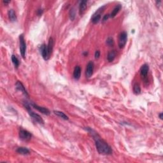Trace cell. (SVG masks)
<instances>
[{
  "label": "cell",
  "mask_w": 163,
  "mask_h": 163,
  "mask_svg": "<svg viewBox=\"0 0 163 163\" xmlns=\"http://www.w3.org/2000/svg\"><path fill=\"white\" fill-rule=\"evenodd\" d=\"M3 3H4L5 4H8V3H10V2H7V1H3Z\"/></svg>",
  "instance_id": "83f0119b"
},
{
  "label": "cell",
  "mask_w": 163,
  "mask_h": 163,
  "mask_svg": "<svg viewBox=\"0 0 163 163\" xmlns=\"http://www.w3.org/2000/svg\"><path fill=\"white\" fill-rule=\"evenodd\" d=\"M16 88H17V90L21 91L22 92V93H23L24 95L27 96H28V94H27V91H26V90L25 89L24 86L23 84H22V82H21L20 81L17 82V83H16Z\"/></svg>",
  "instance_id": "7c38bea8"
},
{
  "label": "cell",
  "mask_w": 163,
  "mask_h": 163,
  "mask_svg": "<svg viewBox=\"0 0 163 163\" xmlns=\"http://www.w3.org/2000/svg\"><path fill=\"white\" fill-rule=\"evenodd\" d=\"M40 52H41V54L43 58L45 60L47 61L50 58V54H49V51H48L47 45H46L45 44L41 45V47H40Z\"/></svg>",
  "instance_id": "8992f818"
},
{
  "label": "cell",
  "mask_w": 163,
  "mask_h": 163,
  "mask_svg": "<svg viewBox=\"0 0 163 163\" xmlns=\"http://www.w3.org/2000/svg\"><path fill=\"white\" fill-rule=\"evenodd\" d=\"M20 139L23 141H29L31 139L32 135L29 131L24 129H21L19 132Z\"/></svg>",
  "instance_id": "5b68a950"
},
{
  "label": "cell",
  "mask_w": 163,
  "mask_h": 163,
  "mask_svg": "<svg viewBox=\"0 0 163 163\" xmlns=\"http://www.w3.org/2000/svg\"><path fill=\"white\" fill-rule=\"evenodd\" d=\"M162 116H163L162 113H160V114H159V118H160L161 120L162 119Z\"/></svg>",
  "instance_id": "4316f807"
},
{
  "label": "cell",
  "mask_w": 163,
  "mask_h": 163,
  "mask_svg": "<svg viewBox=\"0 0 163 163\" xmlns=\"http://www.w3.org/2000/svg\"><path fill=\"white\" fill-rule=\"evenodd\" d=\"M121 5H118L116 6L114 8V9L112 10V13L110 14V17H112V18H113V17H115L116 16V15L117 14V13L119 12V11L121 10Z\"/></svg>",
  "instance_id": "9a60e30c"
},
{
  "label": "cell",
  "mask_w": 163,
  "mask_h": 163,
  "mask_svg": "<svg viewBox=\"0 0 163 163\" xmlns=\"http://www.w3.org/2000/svg\"><path fill=\"white\" fill-rule=\"evenodd\" d=\"M94 71V63L92 61L89 62L87 65L86 70H85V76L87 78H90L92 77Z\"/></svg>",
  "instance_id": "52a82bcc"
},
{
  "label": "cell",
  "mask_w": 163,
  "mask_h": 163,
  "mask_svg": "<svg viewBox=\"0 0 163 163\" xmlns=\"http://www.w3.org/2000/svg\"><path fill=\"white\" fill-rule=\"evenodd\" d=\"M19 43H20V52L22 57L24 59L26 55V43L25 42L24 38L23 35H21L19 36Z\"/></svg>",
  "instance_id": "3957f363"
},
{
  "label": "cell",
  "mask_w": 163,
  "mask_h": 163,
  "mask_svg": "<svg viewBox=\"0 0 163 163\" xmlns=\"http://www.w3.org/2000/svg\"><path fill=\"white\" fill-rule=\"evenodd\" d=\"M47 48H48V51H49V54H50V55L52 54V53L53 48H54V40H53L52 38H50V39H49V43H48V45H47Z\"/></svg>",
  "instance_id": "e0dca14e"
},
{
  "label": "cell",
  "mask_w": 163,
  "mask_h": 163,
  "mask_svg": "<svg viewBox=\"0 0 163 163\" xmlns=\"http://www.w3.org/2000/svg\"><path fill=\"white\" fill-rule=\"evenodd\" d=\"M87 3V1H86V0L82 1L80 2V3L79 12L80 15H82L85 12V10H86Z\"/></svg>",
  "instance_id": "8fae6325"
},
{
  "label": "cell",
  "mask_w": 163,
  "mask_h": 163,
  "mask_svg": "<svg viewBox=\"0 0 163 163\" xmlns=\"http://www.w3.org/2000/svg\"><path fill=\"white\" fill-rule=\"evenodd\" d=\"M43 10L42 9H38L37 10V14H38V16H41V15H42V13H43Z\"/></svg>",
  "instance_id": "484cf974"
},
{
  "label": "cell",
  "mask_w": 163,
  "mask_h": 163,
  "mask_svg": "<svg viewBox=\"0 0 163 163\" xmlns=\"http://www.w3.org/2000/svg\"><path fill=\"white\" fill-rule=\"evenodd\" d=\"M31 105H32V107H33L34 108L36 109L38 111H39L40 112H41V113H43V114L47 115H50V111L47 109V108H44V107L38 106L37 105H35V104H34V103H32V104H31Z\"/></svg>",
  "instance_id": "9c48e42d"
},
{
  "label": "cell",
  "mask_w": 163,
  "mask_h": 163,
  "mask_svg": "<svg viewBox=\"0 0 163 163\" xmlns=\"http://www.w3.org/2000/svg\"><path fill=\"white\" fill-rule=\"evenodd\" d=\"M54 113H55L56 115H57L58 117L63 118L64 120H68V116H67L66 114H64L63 112H60V111H54Z\"/></svg>",
  "instance_id": "d6986e66"
},
{
  "label": "cell",
  "mask_w": 163,
  "mask_h": 163,
  "mask_svg": "<svg viewBox=\"0 0 163 163\" xmlns=\"http://www.w3.org/2000/svg\"><path fill=\"white\" fill-rule=\"evenodd\" d=\"M87 131L93 136V138L95 141L96 147L99 154H102V155H110L112 154V150L110 146L104 140L101 139V138L96 132H94V131L90 128H87Z\"/></svg>",
  "instance_id": "6da1fadb"
},
{
  "label": "cell",
  "mask_w": 163,
  "mask_h": 163,
  "mask_svg": "<svg viewBox=\"0 0 163 163\" xmlns=\"http://www.w3.org/2000/svg\"><path fill=\"white\" fill-rule=\"evenodd\" d=\"M107 44L110 47L113 46V44H114V41H113V39L112 38V37L108 38L107 40Z\"/></svg>",
  "instance_id": "603a6c76"
},
{
  "label": "cell",
  "mask_w": 163,
  "mask_h": 163,
  "mask_svg": "<svg viewBox=\"0 0 163 163\" xmlns=\"http://www.w3.org/2000/svg\"><path fill=\"white\" fill-rule=\"evenodd\" d=\"M81 75V68L79 66H77L75 68L73 71V77L75 80H78L80 78Z\"/></svg>",
  "instance_id": "4fadbf2b"
},
{
  "label": "cell",
  "mask_w": 163,
  "mask_h": 163,
  "mask_svg": "<svg viewBox=\"0 0 163 163\" xmlns=\"http://www.w3.org/2000/svg\"><path fill=\"white\" fill-rule=\"evenodd\" d=\"M24 106L25 107H26V109L27 110V111H28V113L29 114V115L31 116V118H32L35 122H36L38 124H43L44 121L43 120V118H41L38 114L35 113V112H33L32 110H31L29 105L27 104V103H26V104H24Z\"/></svg>",
  "instance_id": "7a4b0ae2"
},
{
  "label": "cell",
  "mask_w": 163,
  "mask_h": 163,
  "mask_svg": "<svg viewBox=\"0 0 163 163\" xmlns=\"http://www.w3.org/2000/svg\"><path fill=\"white\" fill-rule=\"evenodd\" d=\"M133 92L135 94H136V95L140 94V93H141V88H140V86L139 84H135V85H134Z\"/></svg>",
  "instance_id": "44dd1931"
},
{
  "label": "cell",
  "mask_w": 163,
  "mask_h": 163,
  "mask_svg": "<svg viewBox=\"0 0 163 163\" xmlns=\"http://www.w3.org/2000/svg\"><path fill=\"white\" fill-rule=\"evenodd\" d=\"M127 40V35L126 32H122L120 35L118 39V47L120 49H123L126 45Z\"/></svg>",
  "instance_id": "277c9868"
},
{
  "label": "cell",
  "mask_w": 163,
  "mask_h": 163,
  "mask_svg": "<svg viewBox=\"0 0 163 163\" xmlns=\"http://www.w3.org/2000/svg\"><path fill=\"white\" fill-rule=\"evenodd\" d=\"M12 61L13 64H14L15 67H16V68H18V67L19 66L20 63L19 61V59H17V57L16 56V55H12Z\"/></svg>",
  "instance_id": "ffe728a7"
},
{
  "label": "cell",
  "mask_w": 163,
  "mask_h": 163,
  "mask_svg": "<svg viewBox=\"0 0 163 163\" xmlns=\"http://www.w3.org/2000/svg\"><path fill=\"white\" fill-rule=\"evenodd\" d=\"M149 70V66L147 64H145L141 66V68H140V75H141V77L143 79L146 78V77H147Z\"/></svg>",
  "instance_id": "ba28073f"
},
{
  "label": "cell",
  "mask_w": 163,
  "mask_h": 163,
  "mask_svg": "<svg viewBox=\"0 0 163 163\" xmlns=\"http://www.w3.org/2000/svg\"><path fill=\"white\" fill-rule=\"evenodd\" d=\"M101 12H103V11L98 10L96 12V13L93 15V17H92V22L93 24H97L99 22L101 18Z\"/></svg>",
  "instance_id": "30bf717a"
},
{
  "label": "cell",
  "mask_w": 163,
  "mask_h": 163,
  "mask_svg": "<svg viewBox=\"0 0 163 163\" xmlns=\"http://www.w3.org/2000/svg\"><path fill=\"white\" fill-rule=\"evenodd\" d=\"M116 57V52L115 50H112V51L110 52L108 54V61L109 62H112L113 61V60L115 59Z\"/></svg>",
  "instance_id": "ac0fdd59"
},
{
  "label": "cell",
  "mask_w": 163,
  "mask_h": 163,
  "mask_svg": "<svg viewBox=\"0 0 163 163\" xmlns=\"http://www.w3.org/2000/svg\"><path fill=\"white\" fill-rule=\"evenodd\" d=\"M110 17V15H105V16H104V17H103V22H105V21H107V20L108 19V18Z\"/></svg>",
  "instance_id": "d4e9b609"
},
{
  "label": "cell",
  "mask_w": 163,
  "mask_h": 163,
  "mask_svg": "<svg viewBox=\"0 0 163 163\" xmlns=\"http://www.w3.org/2000/svg\"><path fill=\"white\" fill-rule=\"evenodd\" d=\"M8 17H9V19L10 20V21H12V22H15V21H17V16H16V13H15L13 10H10L8 12Z\"/></svg>",
  "instance_id": "5bb4252c"
},
{
  "label": "cell",
  "mask_w": 163,
  "mask_h": 163,
  "mask_svg": "<svg viewBox=\"0 0 163 163\" xmlns=\"http://www.w3.org/2000/svg\"><path fill=\"white\" fill-rule=\"evenodd\" d=\"M17 152L22 155H27L29 154V150L26 147H19L17 149Z\"/></svg>",
  "instance_id": "2e32d148"
},
{
  "label": "cell",
  "mask_w": 163,
  "mask_h": 163,
  "mask_svg": "<svg viewBox=\"0 0 163 163\" xmlns=\"http://www.w3.org/2000/svg\"><path fill=\"white\" fill-rule=\"evenodd\" d=\"M69 17H70V19L71 21H73L75 19V10L74 8H71L69 11Z\"/></svg>",
  "instance_id": "7402d4cb"
},
{
  "label": "cell",
  "mask_w": 163,
  "mask_h": 163,
  "mask_svg": "<svg viewBox=\"0 0 163 163\" xmlns=\"http://www.w3.org/2000/svg\"><path fill=\"white\" fill-rule=\"evenodd\" d=\"M95 58L96 59H98V58L99 57V56H100V51L99 50H96L95 52Z\"/></svg>",
  "instance_id": "cb8c5ba5"
}]
</instances>
